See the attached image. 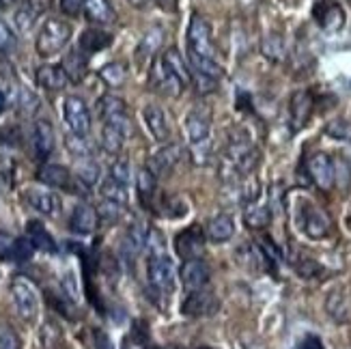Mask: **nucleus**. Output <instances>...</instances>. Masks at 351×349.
Returning a JSON list of instances; mask_svg holds the SVG:
<instances>
[{"mask_svg": "<svg viewBox=\"0 0 351 349\" xmlns=\"http://www.w3.org/2000/svg\"><path fill=\"white\" fill-rule=\"evenodd\" d=\"M149 287L154 291V298H169L175 289V267L173 261L164 252H154L147 265Z\"/></svg>", "mask_w": 351, "mask_h": 349, "instance_id": "1", "label": "nucleus"}, {"mask_svg": "<svg viewBox=\"0 0 351 349\" xmlns=\"http://www.w3.org/2000/svg\"><path fill=\"white\" fill-rule=\"evenodd\" d=\"M71 39V26L65 20H45V24L39 30L37 37V54L43 58H50L54 54H58L65 48Z\"/></svg>", "mask_w": 351, "mask_h": 349, "instance_id": "2", "label": "nucleus"}, {"mask_svg": "<svg viewBox=\"0 0 351 349\" xmlns=\"http://www.w3.org/2000/svg\"><path fill=\"white\" fill-rule=\"evenodd\" d=\"M132 134V119L128 112H121L114 117H108L104 121V130H101V147L104 151H108L110 156H117L121 149H123L125 141Z\"/></svg>", "mask_w": 351, "mask_h": 349, "instance_id": "3", "label": "nucleus"}, {"mask_svg": "<svg viewBox=\"0 0 351 349\" xmlns=\"http://www.w3.org/2000/svg\"><path fill=\"white\" fill-rule=\"evenodd\" d=\"M188 52L216 58V50H213V39H211V26L203 18V15L194 13L190 26H188Z\"/></svg>", "mask_w": 351, "mask_h": 349, "instance_id": "4", "label": "nucleus"}, {"mask_svg": "<svg viewBox=\"0 0 351 349\" xmlns=\"http://www.w3.org/2000/svg\"><path fill=\"white\" fill-rule=\"evenodd\" d=\"M11 298L22 320L33 322L39 313V296L35 291V287L24 278H15L11 282Z\"/></svg>", "mask_w": 351, "mask_h": 349, "instance_id": "5", "label": "nucleus"}, {"mask_svg": "<svg viewBox=\"0 0 351 349\" xmlns=\"http://www.w3.org/2000/svg\"><path fill=\"white\" fill-rule=\"evenodd\" d=\"M63 115H65V123L69 125L71 134L86 136L90 132V112H88V106L84 104L82 97H78V95L65 97Z\"/></svg>", "mask_w": 351, "mask_h": 349, "instance_id": "6", "label": "nucleus"}, {"mask_svg": "<svg viewBox=\"0 0 351 349\" xmlns=\"http://www.w3.org/2000/svg\"><path fill=\"white\" fill-rule=\"evenodd\" d=\"M308 175L322 190H332L337 184V171H334V160L328 154H315L308 160Z\"/></svg>", "mask_w": 351, "mask_h": 349, "instance_id": "7", "label": "nucleus"}, {"mask_svg": "<svg viewBox=\"0 0 351 349\" xmlns=\"http://www.w3.org/2000/svg\"><path fill=\"white\" fill-rule=\"evenodd\" d=\"M218 300L216 296H213L211 291H190L188 298L183 300L181 304V313L186 317H209L218 311Z\"/></svg>", "mask_w": 351, "mask_h": 349, "instance_id": "8", "label": "nucleus"}, {"mask_svg": "<svg viewBox=\"0 0 351 349\" xmlns=\"http://www.w3.org/2000/svg\"><path fill=\"white\" fill-rule=\"evenodd\" d=\"M149 229H147V224L141 222V220H136L132 222L128 229H125V235H123V241H121V250H123L125 254V259L134 261L136 256H138L147 244H149Z\"/></svg>", "mask_w": 351, "mask_h": 349, "instance_id": "9", "label": "nucleus"}, {"mask_svg": "<svg viewBox=\"0 0 351 349\" xmlns=\"http://www.w3.org/2000/svg\"><path fill=\"white\" fill-rule=\"evenodd\" d=\"M211 269L203 259H190L181 267V282L188 291H201L209 285Z\"/></svg>", "mask_w": 351, "mask_h": 349, "instance_id": "10", "label": "nucleus"}, {"mask_svg": "<svg viewBox=\"0 0 351 349\" xmlns=\"http://www.w3.org/2000/svg\"><path fill=\"white\" fill-rule=\"evenodd\" d=\"M175 250L183 261L201 259V254L205 250V237H203L201 229L194 226V229H186L183 233H179L175 239Z\"/></svg>", "mask_w": 351, "mask_h": 349, "instance_id": "11", "label": "nucleus"}, {"mask_svg": "<svg viewBox=\"0 0 351 349\" xmlns=\"http://www.w3.org/2000/svg\"><path fill=\"white\" fill-rule=\"evenodd\" d=\"M186 132H188L190 145L207 143L209 141V132H211V115L205 108H194L186 117Z\"/></svg>", "mask_w": 351, "mask_h": 349, "instance_id": "12", "label": "nucleus"}, {"mask_svg": "<svg viewBox=\"0 0 351 349\" xmlns=\"http://www.w3.org/2000/svg\"><path fill=\"white\" fill-rule=\"evenodd\" d=\"M302 229L311 239H324L330 233V218L315 205L302 209Z\"/></svg>", "mask_w": 351, "mask_h": 349, "instance_id": "13", "label": "nucleus"}, {"mask_svg": "<svg viewBox=\"0 0 351 349\" xmlns=\"http://www.w3.org/2000/svg\"><path fill=\"white\" fill-rule=\"evenodd\" d=\"M179 160H181V147L179 145H166L160 151H156L154 158H149L147 169L156 177H164V175L173 173V169L179 164Z\"/></svg>", "mask_w": 351, "mask_h": 349, "instance_id": "14", "label": "nucleus"}, {"mask_svg": "<svg viewBox=\"0 0 351 349\" xmlns=\"http://www.w3.org/2000/svg\"><path fill=\"white\" fill-rule=\"evenodd\" d=\"M24 201L30 209L39 211L41 216H56L58 207H60L56 194H52L48 190H41V188H28L24 192Z\"/></svg>", "mask_w": 351, "mask_h": 349, "instance_id": "15", "label": "nucleus"}, {"mask_svg": "<svg viewBox=\"0 0 351 349\" xmlns=\"http://www.w3.org/2000/svg\"><path fill=\"white\" fill-rule=\"evenodd\" d=\"M56 145V136H54V128L50 125V121H37L33 128V147H35V156L39 160L50 158V154L54 151Z\"/></svg>", "mask_w": 351, "mask_h": 349, "instance_id": "16", "label": "nucleus"}, {"mask_svg": "<svg viewBox=\"0 0 351 349\" xmlns=\"http://www.w3.org/2000/svg\"><path fill=\"white\" fill-rule=\"evenodd\" d=\"M143 119H145V125H147L149 134L154 136L158 143H166L171 139L169 119H166L162 108H158V106H147L143 110Z\"/></svg>", "mask_w": 351, "mask_h": 349, "instance_id": "17", "label": "nucleus"}, {"mask_svg": "<svg viewBox=\"0 0 351 349\" xmlns=\"http://www.w3.org/2000/svg\"><path fill=\"white\" fill-rule=\"evenodd\" d=\"M97 211L86 205V203H80V205H75L73 211H71V218H69V226H71V231L73 233H78V235H88V233H93L97 229Z\"/></svg>", "mask_w": 351, "mask_h": 349, "instance_id": "18", "label": "nucleus"}, {"mask_svg": "<svg viewBox=\"0 0 351 349\" xmlns=\"http://www.w3.org/2000/svg\"><path fill=\"white\" fill-rule=\"evenodd\" d=\"M313 115V97L308 91H298V93L291 97V123L293 130H302L308 123V119Z\"/></svg>", "mask_w": 351, "mask_h": 349, "instance_id": "19", "label": "nucleus"}, {"mask_svg": "<svg viewBox=\"0 0 351 349\" xmlns=\"http://www.w3.org/2000/svg\"><path fill=\"white\" fill-rule=\"evenodd\" d=\"M39 181H43V184L50 188L69 190L71 173H69V169H65V166H60V164H43L39 169Z\"/></svg>", "mask_w": 351, "mask_h": 349, "instance_id": "20", "label": "nucleus"}, {"mask_svg": "<svg viewBox=\"0 0 351 349\" xmlns=\"http://www.w3.org/2000/svg\"><path fill=\"white\" fill-rule=\"evenodd\" d=\"M69 78L60 65H43L37 69V84L45 91H63Z\"/></svg>", "mask_w": 351, "mask_h": 349, "instance_id": "21", "label": "nucleus"}, {"mask_svg": "<svg viewBox=\"0 0 351 349\" xmlns=\"http://www.w3.org/2000/svg\"><path fill=\"white\" fill-rule=\"evenodd\" d=\"M26 237L33 244V248L43 250V252H56V241L48 233V229L39 222V220H30L26 224Z\"/></svg>", "mask_w": 351, "mask_h": 349, "instance_id": "22", "label": "nucleus"}, {"mask_svg": "<svg viewBox=\"0 0 351 349\" xmlns=\"http://www.w3.org/2000/svg\"><path fill=\"white\" fill-rule=\"evenodd\" d=\"M110 43H112V35L104 33V30H99V28H88V30H84V33L80 35L78 50L82 54H95L99 50H106Z\"/></svg>", "mask_w": 351, "mask_h": 349, "instance_id": "23", "label": "nucleus"}, {"mask_svg": "<svg viewBox=\"0 0 351 349\" xmlns=\"http://www.w3.org/2000/svg\"><path fill=\"white\" fill-rule=\"evenodd\" d=\"M233 233H235V222L231 216H226V214H218L207 222V237L211 241H216V244L228 241L233 237Z\"/></svg>", "mask_w": 351, "mask_h": 349, "instance_id": "24", "label": "nucleus"}, {"mask_svg": "<svg viewBox=\"0 0 351 349\" xmlns=\"http://www.w3.org/2000/svg\"><path fill=\"white\" fill-rule=\"evenodd\" d=\"M154 80H156L158 88H162V93L171 95V97L181 95V91L186 88V86L181 84V80L177 78L175 73H171L169 69H166V65L162 63V58L158 60L156 67H154Z\"/></svg>", "mask_w": 351, "mask_h": 349, "instance_id": "25", "label": "nucleus"}, {"mask_svg": "<svg viewBox=\"0 0 351 349\" xmlns=\"http://www.w3.org/2000/svg\"><path fill=\"white\" fill-rule=\"evenodd\" d=\"M82 11L86 18L95 24H112L117 20L114 9L110 7L108 0H84Z\"/></svg>", "mask_w": 351, "mask_h": 349, "instance_id": "26", "label": "nucleus"}, {"mask_svg": "<svg viewBox=\"0 0 351 349\" xmlns=\"http://www.w3.org/2000/svg\"><path fill=\"white\" fill-rule=\"evenodd\" d=\"M162 63L166 65V69H169L171 73L177 75L183 86H188V84L192 82V71H190V67L186 65V60H183V56L179 54L177 48H169V50H166V52L162 54Z\"/></svg>", "mask_w": 351, "mask_h": 349, "instance_id": "27", "label": "nucleus"}, {"mask_svg": "<svg viewBox=\"0 0 351 349\" xmlns=\"http://www.w3.org/2000/svg\"><path fill=\"white\" fill-rule=\"evenodd\" d=\"M60 67H63L71 82H80L86 75V54H82L80 50H73L63 58Z\"/></svg>", "mask_w": 351, "mask_h": 349, "instance_id": "28", "label": "nucleus"}, {"mask_svg": "<svg viewBox=\"0 0 351 349\" xmlns=\"http://www.w3.org/2000/svg\"><path fill=\"white\" fill-rule=\"evenodd\" d=\"M317 15H319V24H322V28L328 30V33H334V30L343 28L345 24V13L337 3H326L322 13H317Z\"/></svg>", "mask_w": 351, "mask_h": 349, "instance_id": "29", "label": "nucleus"}, {"mask_svg": "<svg viewBox=\"0 0 351 349\" xmlns=\"http://www.w3.org/2000/svg\"><path fill=\"white\" fill-rule=\"evenodd\" d=\"M190 56V63H192V69L196 73H203V75H209L213 80H220L222 75V65L218 63L216 58H207V56H198V54H192L188 52Z\"/></svg>", "mask_w": 351, "mask_h": 349, "instance_id": "30", "label": "nucleus"}, {"mask_svg": "<svg viewBox=\"0 0 351 349\" xmlns=\"http://www.w3.org/2000/svg\"><path fill=\"white\" fill-rule=\"evenodd\" d=\"M160 43H162V30L160 28L149 30V33L143 37L138 50H136V58H138V63H145V60H149L151 56H154L156 50L160 48Z\"/></svg>", "mask_w": 351, "mask_h": 349, "instance_id": "31", "label": "nucleus"}, {"mask_svg": "<svg viewBox=\"0 0 351 349\" xmlns=\"http://www.w3.org/2000/svg\"><path fill=\"white\" fill-rule=\"evenodd\" d=\"M99 78H101L106 84H108V86L117 88V86L123 84L125 78H128L125 65H123V63H108V65H104V67L99 69Z\"/></svg>", "mask_w": 351, "mask_h": 349, "instance_id": "32", "label": "nucleus"}, {"mask_svg": "<svg viewBox=\"0 0 351 349\" xmlns=\"http://www.w3.org/2000/svg\"><path fill=\"white\" fill-rule=\"evenodd\" d=\"M243 220L250 226V229H263L271 220V211L265 205H250L243 214Z\"/></svg>", "mask_w": 351, "mask_h": 349, "instance_id": "33", "label": "nucleus"}, {"mask_svg": "<svg viewBox=\"0 0 351 349\" xmlns=\"http://www.w3.org/2000/svg\"><path fill=\"white\" fill-rule=\"evenodd\" d=\"M97 110H99L101 119L106 121L108 117H114V115H121V112H128V106H125L123 99L117 97V95H104V97H99V101H97Z\"/></svg>", "mask_w": 351, "mask_h": 349, "instance_id": "34", "label": "nucleus"}, {"mask_svg": "<svg viewBox=\"0 0 351 349\" xmlns=\"http://www.w3.org/2000/svg\"><path fill=\"white\" fill-rule=\"evenodd\" d=\"M75 177H78L80 184H84L86 188H93L99 181V166L90 158H84L78 166V175Z\"/></svg>", "mask_w": 351, "mask_h": 349, "instance_id": "35", "label": "nucleus"}, {"mask_svg": "<svg viewBox=\"0 0 351 349\" xmlns=\"http://www.w3.org/2000/svg\"><path fill=\"white\" fill-rule=\"evenodd\" d=\"M108 179L117 181V184L121 186H130V181H132V169H130V162L125 158H119L110 164V175Z\"/></svg>", "mask_w": 351, "mask_h": 349, "instance_id": "36", "label": "nucleus"}, {"mask_svg": "<svg viewBox=\"0 0 351 349\" xmlns=\"http://www.w3.org/2000/svg\"><path fill=\"white\" fill-rule=\"evenodd\" d=\"M328 313L334 317L337 322H345L349 315V306L347 300L341 291H332V296L328 298Z\"/></svg>", "mask_w": 351, "mask_h": 349, "instance_id": "37", "label": "nucleus"}, {"mask_svg": "<svg viewBox=\"0 0 351 349\" xmlns=\"http://www.w3.org/2000/svg\"><path fill=\"white\" fill-rule=\"evenodd\" d=\"M33 250H35V248H33V244L28 241V237H15L9 261H13V263H24V261L30 259V256H33Z\"/></svg>", "mask_w": 351, "mask_h": 349, "instance_id": "38", "label": "nucleus"}, {"mask_svg": "<svg viewBox=\"0 0 351 349\" xmlns=\"http://www.w3.org/2000/svg\"><path fill=\"white\" fill-rule=\"evenodd\" d=\"M101 194H104V199L117 201V203H123V205H125V201H128V188H125V186H121V184H117V181H112V179H106V181H104Z\"/></svg>", "mask_w": 351, "mask_h": 349, "instance_id": "39", "label": "nucleus"}, {"mask_svg": "<svg viewBox=\"0 0 351 349\" xmlns=\"http://www.w3.org/2000/svg\"><path fill=\"white\" fill-rule=\"evenodd\" d=\"M121 214H123V203H117V201L104 199L101 205L97 207V218H101L104 222H117Z\"/></svg>", "mask_w": 351, "mask_h": 349, "instance_id": "40", "label": "nucleus"}, {"mask_svg": "<svg viewBox=\"0 0 351 349\" xmlns=\"http://www.w3.org/2000/svg\"><path fill=\"white\" fill-rule=\"evenodd\" d=\"M37 15H39V13H35V11L30 9L28 5H24L22 9L15 11V18H13V22H15V26H18L20 33H28V30L35 26Z\"/></svg>", "mask_w": 351, "mask_h": 349, "instance_id": "41", "label": "nucleus"}, {"mask_svg": "<svg viewBox=\"0 0 351 349\" xmlns=\"http://www.w3.org/2000/svg\"><path fill=\"white\" fill-rule=\"evenodd\" d=\"M156 181H158V177L151 173L147 166L145 169H141L138 171V175H136V186H138V192H141V196H151L154 194V190H156Z\"/></svg>", "mask_w": 351, "mask_h": 349, "instance_id": "42", "label": "nucleus"}, {"mask_svg": "<svg viewBox=\"0 0 351 349\" xmlns=\"http://www.w3.org/2000/svg\"><path fill=\"white\" fill-rule=\"evenodd\" d=\"M263 54L271 60H280L285 54V43L278 35H267L263 39Z\"/></svg>", "mask_w": 351, "mask_h": 349, "instance_id": "43", "label": "nucleus"}, {"mask_svg": "<svg viewBox=\"0 0 351 349\" xmlns=\"http://www.w3.org/2000/svg\"><path fill=\"white\" fill-rule=\"evenodd\" d=\"M18 106L24 115H35L39 110V99L30 93L28 88H20L18 91Z\"/></svg>", "mask_w": 351, "mask_h": 349, "instance_id": "44", "label": "nucleus"}, {"mask_svg": "<svg viewBox=\"0 0 351 349\" xmlns=\"http://www.w3.org/2000/svg\"><path fill=\"white\" fill-rule=\"evenodd\" d=\"M86 136H75V134H71L69 139H67V149L71 151V154L75 156V158H90V149H88V145H86Z\"/></svg>", "mask_w": 351, "mask_h": 349, "instance_id": "45", "label": "nucleus"}, {"mask_svg": "<svg viewBox=\"0 0 351 349\" xmlns=\"http://www.w3.org/2000/svg\"><path fill=\"white\" fill-rule=\"evenodd\" d=\"M41 341H43V349H58L60 347V332L54 324H45L41 330Z\"/></svg>", "mask_w": 351, "mask_h": 349, "instance_id": "46", "label": "nucleus"}, {"mask_svg": "<svg viewBox=\"0 0 351 349\" xmlns=\"http://www.w3.org/2000/svg\"><path fill=\"white\" fill-rule=\"evenodd\" d=\"M190 84H194V86H196V91H198V93H201V95H207V93H213V91H216L218 80L209 78V75H203V73L192 71V82H190Z\"/></svg>", "mask_w": 351, "mask_h": 349, "instance_id": "47", "label": "nucleus"}, {"mask_svg": "<svg viewBox=\"0 0 351 349\" xmlns=\"http://www.w3.org/2000/svg\"><path fill=\"white\" fill-rule=\"evenodd\" d=\"M15 48V37L11 33V28L0 20V54H9Z\"/></svg>", "mask_w": 351, "mask_h": 349, "instance_id": "48", "label": "nucleus"}, {"mask_svg": "<svg viewBox=\"0 0 351 349\" xmlns=\"http://www.w3.org/2000/svg\"><path fill=\"white\" fill-rule=\"evenodd\" d=\"M0 349H22L18 335L11 328H0Z\"/></svg>", "mask_w": 351, "mask_h": 349, "instance_id": "49", "label": "nucleus"}, {"mask_svg": "<svg viewBox=\"0 0 351 349\" xmlns=\"http://www.w3.org/2000/svg\"><path fill=\"white\" fill-rule=\"evenodd\" d=\"M295 269H298V274H300L302 278H313V276L319 274V272H322V267H319V263H317L315 259H302V261L295 265Z\"/></svg>", "mask_w": 351, "mask_h": 349, "instance_id": "50", "label": "nucleus"}, {"mask_svg": "<svg viewBox=\"0 0 351 349\" xmlns=\"http://www.w3.org/2000/svg\"><path fill=\"white\" fill-rule=\"evenodd\" d=\"M60 9L67 15H78L84 7V0H58Z\"/></svg>", "mask_w": 351, "mask_h": 349, "instance_id": "51", "label": "nucleus"}, {"mask_svg": "<svg viewBox=\"0 0 351 349\" xmlns=\"http://www.w3.org/2000/svg\"><path fill=\"white\" fill-rule=\"evenodd\" d=\"M13 241H15V237H11L9 233L0 231V256H3V259H7V261H9L11 250H13Z\"/></svg>", "mask_w": 351, "mask_h": 349, "instance_id": "52", "label": "nucleus"}, {"mask_svg": "<svg viewBox=\"0 0 351 349\" xmlns=\"http://www.w3.org/2000/svg\"><path fill=\"white\" fill-rule=\"evenodd\" d=\"M328 134L334 136V139H345V136L349 134V128L345 121H334V123L328 128Z\"/></svg>", "mask_w": 351, "mask_h": 349, "instance_id": "53", "label": "nucleus"}, {"mask_svg": "<svg viewBox=\"0 0 351 349\" xmlns=\"http://www.w3.org/2000/svg\"><path fill=\"white\" fill-rule=\"evenodd\" d=\"M295 349H326V347H324L322 339H317V337L308 335V337H304V339L298 343V347H295Z\"/></svg>", "mask_w": 351, "mask_h": 349, "instance_id": "54", "label": "nucleus"}, {"mask_svg": "<svg viewBox=\"0 0 351 349\" xmlns=\"http://www.w3.org/2000/svg\"><path fill=\"white\" fill-rule=\"evenodd\" d=\"M156 3L164 11H175L177 9V0H156Z\"/></svg>", "mask_w": 351, "mask_h": 349, "instance_id": "55", "label": "nucleus"}, {"mask_svg": "<svg viewBox=\"0 0 351 349\" xmlns=\"http://www.w3.org/2000/svg\"><path fill=\"white\" fill-rule=\"evenodd\" d=\"M128 3H130L132 7H138V9H141V7L147 5V0H128Z\"/></svg>", "mask_w": 351, "mask_h": 349, "instance_id": "56", "label": "nucleus"}, {"mask_svg": "<svg viewBox=\"0 0 351 349\" xmlns=\"http://www.w3.org/2000/svg\"><path fill=\"white\" fill-rule=\"evenodd\" d=\"M5 108V95H3V91H0V112H3Z\"/></svg>", "mask_w": 351, "mask_h": 349, "instance_id": "57", "label": "nucleus"}, {"mask_svg": "<svg viewBox=\"0 0 351 349\" xmlns=\"http://www.w3.org/2000/svg\"><path fill=\"white\" fill-rule=\"evenodd\" d=\"M7 3H11V0H0V5H7Z\"/></svg>", "mask_w": 351, "mask_h": 349, "instance_id": "58", "label": "nucleus"}, {"mask_svg": "<svg viewBox=\"0 0 351 349\" xmlns=\"http://www.w3.org/2000/svg\"><path fill=\"white\" fill-rule=\"evenodd\" d=\"M149 349H162V347H149Z\"/></svg>", "mask_w": 351, "mask_h": 349, "instance_id": "59", "label": "nucleus"}, {"mask_svg": "<svg viewBox=\"0 0 351 349\" xmlns=\"http://www.w3.org/2000/svg\"><path fill=\"white\" fill-rule=\"evenodd\" d=\"M198 349H209V347H198Z\"/></svg>", "mask_w": 351, "mask_h": 349, "instance_id": "60", "label": "nucleus"}]
</instances>
